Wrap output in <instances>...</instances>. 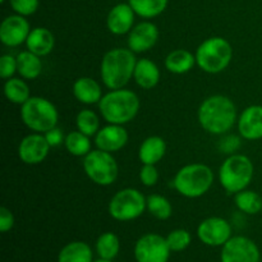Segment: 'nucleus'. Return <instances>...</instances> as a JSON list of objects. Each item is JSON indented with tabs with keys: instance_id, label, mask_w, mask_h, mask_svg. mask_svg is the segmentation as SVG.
<instances>
[{
	"instance_id": "obj_22",
	"label": "nucleus",
	"mask_w": 262,
	"mask_h": 262,
	"mask_svg": "<svg viewBox=\"0 0 262 262\" xmlns=\"http://www.w3.org/2000/svg\"><path fill=\"white\" fill-rule=\"evenodd\" d=\"M165 152L166 143L164 138L159 137V136H151L141 143L140 150H138V158L142 164L155 165L165 156Z\"/></svg>"
},
{
	"instance_id": "obj_2",
	"label": "nucleus",
	"mask_w": 262,
	"mask_h": 262,
	"mask_svg": "<svg viewBox=\"0 0 262 262\" xmlns=\"http://www.w3.org/2000/svg\"><path fill=\"white\" fill-rule=\"evenodd\" d=\"M136 64L137 59L130 49L117 48L107 51L100 69L102 83L110 90L123 89L132 79Z\"/></svg>"
},
{
	"instance_id": "obj_5",
	"label": "nucleus",
	"mask_w": 262,
	"mask_h": 262,
	"mask_svg": "<svg viewBox=\"0 0 262 262\" xmlns=\"http://www.w3.org/2000/svg\"><path fill=\"white\" fill-rule=\"evenodd\" d=\"M255 168L250 158L242 154H233L225 159L219 170V181L223 188L235 194L250 186Z\"/></svg>"
},
{
	"instance_id": "obj_23",
	"label": "nucleus",
	"mask_w": 262,
	"mask_h": 262,
	"mask_svg": "<svg viewBox=\"0 0 262 262\" xmlns=\"http://www.w3.org/2000/svg\"><path fill=\"white\" fill-rule=\"evenodd\" d=\"M196 63V55L184 49H177L165 58V68L170 73L184 74L191 71Z\"/></svg>"
},
{
	"instance_id": "obj_7",
	"label": "nucleus",
	"mask_w": 262,
	"mask_h": 262,
	"mask_svg": "<svg viewBox=\"0 0 262 262\" xmlns=\"http://www.w3.org/2000/svg\"><path fill=\"white\" fill-rule=\"evenodd\" d=\"M20 118L26 127L37 133H46L56 127L59 120L55 105L45 97L31 96L20 107Z\"/></svg>"
},
{
	"instance_id": "obj_1",
	"label": "nucleus",
	"mask_w": 262,
	"mask_h": 262,
	"mask_svg": "<svg viewBox=\"0 0 262 262\" xmlns=\"http://www.w3.org/2000/svg\"><path fill=\"white\" fill-rule=\"evenodd\" d=\"M199 122L206 132L211 135H224L229 132L237 122V107L229 97L212 95L200 105Z\"/></svg>"
},
{
	"instance_id": "obj_11",
	"label": "nucleus",
	"mask_w": 262,
	"mask_h": 262,
	"mask_svg": "<svg viewBox=\"0 0 262 262\" xmlns=\"http://www.w3.org/2000/svg\"><path fill=\"white\" fill-rule=\"evenodd\" d=\"M261 253L252 239L243 235L232 237L222 248L220 262H260Z\"/></svg>"
},
{
	"instance_id": "obj_3",
	"label": "nucleus",
	"mask_w": 262,
	"mask_h": 262,
	"mask_svg": "<svg viewBox=\"0 0 262 262\" xmlns=\"http://www.w3.org/2000/svg\"><path fill=\"white\" fill-rule=\"evenodd\" d=\"M99 109L109 124L124 125L138 114L140 99L130 90H112L100 100Z\"/></svg>"
},
{
	"instance_id": "obj_27",
	"label": "nucleus",
	"mask_w": 262,
	"mask_h": 262,
	"mask_svg": "<svg viewBox=\"0 0 262 262\" xmlns=\"http://www.w3.org/2000/svg\"><path fill=\"white\" fill-rule=\"evenodd\" d=\"M128 4L135 13L142 18H155L168 7V0H129Z\"/></svg>"
},
{
	"instance_id": "obj_21",
	"label": "nucleus",
	"mask_w": 262,
	"mask_h": 262,
	"mask_svg": "<svg viewBox=\"0 0 262 262\" xmlns=\"http://www.w3.org/2000/svg\"><path fill=\"white\" fill-rule=\"evenodd\" d=\"M133 78L141 89L151 90L160 81V71L152 60L143 58L137 60Z\"/></svg>"
},
{
	"instance_id": "obj_36",
	"label": "nucleus",
	"mask_w": 262,
	"mask_h": 262,
	"mask_svg": "<svg viewBox=\"0 0 262 262\" xmlns=\"http://www.w3.org/2000/svg\"><path fill=\"white\" fill-rule=\"evenodd\" d=\"M17 72V58L12 55H3L0 58V77L3 79L12 78Z\"/></svg>"
},
{
	"instance_id": "obj_37",
	"label": "nucleus",
	"mask_w": 262,
	"mask_h": 262,
	"mask_svg": "<svg viewBox=\"0 0 262 262\" xmlns=\"http://www.w3.org/2000/svg\"><path fill=\"white\" fill-rule=\"evenodd\" d=\"M14 227V216L13 212L7 207H2L0 209V232L7 233L12 230Z\"/></svg>"
},
{
	"instance_id": "obj_24",
	"label": "nucleus",
	"mask_w": 262,
	"mask_h": 262,
	"mask_svg": "<svg viewBox=\"0 0 262 262\" xmlns=\"http://www.w3.org/2000/svg\"><path fill=\"white\" fill-rule=\"evenodd\" d=\"M17 72L25 79H36L42 72L41 56L31 51H20L17 56Z\"/></svg>"
},
{
	"instance_id": "obj_26",
	"label": "nucleus",
	"mask_w": 262,
	"mask_h": 262,
	"mask_svg": "<svg viewBox=\"0 0 262 262\" xmlns=\"http://www.w3.org/2000/svg\"><path fill=\"white\" fill-rule=\"evenodd\" d=\"M120 251V241L112 232L102 233L96 241V252L102 260L113 261Z\"/></svg>"
},
{
	"instance_id": "obj_13",
	"label": "nucleus",
	"mask_w": 262,
	"mask_h": 262,
	"mask_svg": "<svg viewBox=\"0 0 262 262\" xmlns=\"http://www.w3.org/2000/svg\"><path fill=\"white\" fill-rule=\"evenodd\" d=\"M51 146L49 145L45 135L42 133H32L20 141L18 146V156L20 161L27 165H37L42 163L49 155Z\"/></svg>"
},
{
	"instance_id": "obj_8",
	"label": "nucleus",
	"mask_w": 262,
	"mask_h": 262,
	"mask_svg": "<svg viewBox=\"0 0 262 262\" xmlns=\"http://www.w3.org/2000/svg\"><path fill=\"white\" fill-rule=\"evenodd\" d=\"M147 209V199L135 188L118 191L109 202V214L118 222H132L140 217Z\"/></svg>"
},
{
	"instance_id": "obj_39",
	"label": "nucleus",
	"mask_w": 262,
	"mask_h": 262,
	"mask_svg": "<svg viewBox=\"0 0 262 262\" xmlns=\"http://www.w3.org/2000/svg\"><path fill=\"white\" fill-rule=\"evenodd\" d=\"M43 135H45L46 140H48L49 145H50L51 147H56V146L61 145V143H64V141H66V137H64L63 135V130L58 127L48 130V132L43 133Z\"/></svg>"
},
{
	"instance_id": "obj_29",
	"label": "nucleus",
	"mask_w": 262,
	"mask_h": 262,
	"mask_svg": "<svg viewBox=\"0 0 262 262\" xmlns=\"http://www.w3.org/2000/svg\"><path fill=\"white\" fill-rule=\"evenodd\" d=\"M4 95L10 102L23 105L31 97L30 87L23 79L9 78L4 84Z\"/></svg>"
},
{
	"instance_id": "obj_9",
	"label": "nucleus",
	"mask_w": 262,
	"mask_h": 262,
	"mask_svg": "<svg viewBox=\"0 0 262 262\" xmlns=\"http://www.w3.org/2000/svg\"><path fill=\"white\" fill-rule=\"evenodd\" d=\"M82 164L84 173L97 186L106 187L117 181L119 168L112 152H106L99 148L92 150L84 156Z\"/></svg>"
},
{
	"instance_id": "obj_19",
	"label": "nucleus",
	"mask_w": 262,
	"mask_h": 262,
	"mask_svg": "<svg viewBox=\"0 0 262 262\" xmlns=\"http://www.w3.org/2000/svg\"><path fill=\"white\" fill-rule=\"evenodd\" d=\"M55 45V38L51 31L45 27H36L31 30L26 46L27 50L38 56H46L53 51Z\"/></svg>"
},
{
	"instance_id": "obj_16",
	"label": "nucleus",
	"mask_w": 262,
	"mask_h": 262,
	"mask_svg": "<svg viewBox=\"0 0 262 262\" xmlns=\"http://www.w3.org/2000/svg\"><path fill=\"white\" fill-rule=\"evenodd\" d=\"M128 142V133L123 125L109 124L102 127L95 137L97 148L106 152H117Z\"/></svg>"
},
{
	"instance_id": "obj_10",
	"label": "nucleus",
	"mask_w": 262,
	"mask_h": 262,
	"mask_svg": "<svg viewBox=\"0 0 262 262\" xmlns=\"http://www.w3.org/2000/svg\"><path fill=\"white\" fill-rule=\"evenodd\" d=\"M133 253L137 262H168L171 251L166 238L148 233L136 242Z\"/></svg>"
},
{
	"instance_id": "obj_14",
	"label": "nucleus",
	"mask_w": 262,
	"mask_h": 262,
	"mask_svg": "<svg viewBox=\"0 0 262 262\" xmlns=\"http://www.w3.org/2000/svg\"><path fill=\"white\" fill-rule=\"evenodd\" d=\"M30 32V23L23 15H9L0 26V41L8 48H15L27 41Z\"/></svg>"
},
{
	"instance_id": "obj_6",
	"label": "nucleus",
	"mask_w": 262,
	"mask_h": 262,
	"mask_svg": "<svg viewBox=\"0 0 262 262\" xmlns=\"http://www.w3.org/2000/svg\"><path fill=\"white\" fill-rule=\"evenodd\" d=\"M233 58L229 41L215 36L205 40L196 50V63L204 72L217 74L225 71Z\"/></svg>"
},
{
	"instance_id": "obj_20",
	"label": "nucleus",
	"mask_w": 262,
	"mask_h": 262,
	"mask_svg": "<svg viewBox=\"0 0 262 262\" xmlns=\"http://www.w3.org/2000/svg\"><path fill=\"white\" fill-rule=\"evenodd\" d=\"M73 95L82 104H99L102 99V90L95 79L90 77H81L73 83Z\"/></svg>"
},
{
	"instance_id": "obj_12",
	"label": "nucleus",
	"mask_w": 262,
	"mask_h": 262,
	"mask_svg": "<svg viewBox=\"0 0 262 262\" xmlns=\"http://www.w3.org/2000/svg\"><path fill=\"white\" fill-rule=\"evenodd\" d=\"M197 237L210 247H223L232 238V227L223 217H207L200 223Z\"/></svg>"
},
{
	"instance_id": "obj_34",
	"label": "nucleus",
	"mask_w": 262,
	"mask_h": 262,
	"mask_svg": "<svg viewBox=\"0 0 262 262\" xmlns=\"http://www.w3.org/2000/svg\"><path fill=\"white\" fill-rule=\"evenodd\" d=\"M40 0H10V7L17 14L27 17L37 10Z\"/></svg>"
},
{
	"instance_id": "obj_41",
	"label": "nucleus",
	"mask_w": 262,
	"mask_h": 262,
	"mask_svg": "<svg viewBox=\"0 0 262 262\" xmlns=\"http://www.w3.org/2000/svg\"><path fill=\"white\" fill-rule=\"evenodd\" d=\"M5 2V0H0V3H4Z\"/></svg>"
},
{
	"instance_id": "obj_15",
	"label": "nucleus",
	"mask_w": 262,
	"mask_h": 262,
	"mask_svg": "<svg viewBox=\"0 0 262 262\" xmlns=\"http://www.w3.org/2000/svg\"><path fill=\"white\" fill-rule=\"evenodd\" d=\"M159 40V30L151 22H141L130 30L128 49L133 53H145L152 49Z\"/></svg>"
},
{
	"instance_id": "obj_28",
	"label": "nucleus",
	"mask_w": 262,
	"mask_h": 262,
	"mask_svg": "<svg viewBox=\"0 0 262 262\" xmlns=\"http://www.w3.org/2000/svg\"><path fill=\"white\" fill-rule=\"evenodd\" d=\"M234 202L238 210L247 215H256L262 211V197L255 191L243 189L238 192L235 193Z\"/></svg>"
},
{
	"instance_id": "obj_31",
	"label": "nucleus",
	"mask_w": 262,
	"mask_h": 262,
	"mask_svg": "<svg viewBox=\"0 0 262 262\" xmlns=\"http://www.w3.org/2000/svg\"><path fill=\"white\" fill-rule=\"evenodd\" d=\"M147 210L154 217L159 220H168L173 214L170 201L160 194H150L147 197Z\"/></svg>"
},
{
	"instance_id": "obj_17",
	"label": "nucleus",
	"mask_w": 262,
	"mask_h": 262,
	"mask_svg": "<svg viewBox=\"0 0 262 262\" xmlns=\"http://www.w3.org/2000/svg\"><path fill=\"white\" fill-rule=\"evenodd\" d=\"M238 130L245 140L255 141L262 138L261 105H251L243 110L238 119Z\"/></svg>"
},
{
	"instance_id": "obj_4",
	"label": "nucleus",
	"mask_w": 262,
	"mask_h": 262,
	"mask_svg": "<svg viewBox=\"0 0 262 262\" xmlns=\"http://www.w3.org/2000/svg\"><path fill=\"white\" fill-rule=\"evenodd\" d=\"M174 188L187 199L204 196L214 183V171L205 164H189L174 177Z\"/></svg>"
},
{
	"instance_id": "obj_35",
	"label": "nucleus",
	"mask_w": 262,
	"mask_h": 262,
	"mask_svg": "<svg viewBox=\"0 0 262 262\" xmlns=\"http://www.w3.org/2000/svg\"><path fill=\"white\" fill-rule=\"evenodd\" d=\"M140 181L143 186L154 187L159 181V171L155 165L151 164H142V168L140 170Z\"/></svg>"
},
{
	"instance_id": "obj_38",
	"label": "nucleus",
	"mask_w": 262,
	"mask_h": 262,
	"mask_svg": "<svg viewBox=\"0 0 262 262\" xmlns=\"http://www.w3.org/2000/svg\"><path fill=\"white\" fill-rule=\"evenodd\" d=\"M239 146H241L239 138L235 137V136H228V137L223 138V140L220 141L219 147L223 152L232 154L234 152V151H237L238 148H239Z\"/></svg>"
},
{
	"instance_id": "obj_30",
	"label": "nucleus",
	"mask_w": 262,
	"mask_h": 262,
	"mask_svg": "<svg viewBox=\"0 0 262 262\" xmlns=\"http://www.w3.org/2000/svg\"><path fill=\"white\" fill-rule=\"evenodd\" d=\"M67 151L71 155L81 158V156H86L87 154L91 152V141H90L89 136L84 133L79 132V130H74L67 135L66 141H64Z\"/></svg>"
},
{
	"instance_id": "obj_40",
	"label": "nucleus",
	"mask_w": 262,
	"mask_h": 262,
	"mask_svg": "<svg viewBox=\"0 0 262 262\" xmlns=\"http://www.w3.org/2000/svg\"><path fill=\"white\" fill-rule=\"evenodd\" d=\"M92 262H113V261H109V260H102V258H99V260H95Z\"/></svg>"
},
{
	"instance_id": "obj_32",
	"label": "nucleus",
	"mask_w": 262,
	"mask_h": 262,
	"mask_svg": "<svg viewBox=\"0 0 262 262\" xmlns=\"http://www.w3.org/2000/svg\"><path fill=\"white\" fill-rule=\"evenodd\" d=\"M77 129L91 137L100 130V119L92 110H82L76 118Z\"/></svg>"
},
{
	"instance_id": "obj_18",
	"label": "nucleus",
	"mask_w": 262,
	"mask_h": 262,
	"mask_svg": "<svg viewBox=\"0 0 262 262\" xmlns=\"http://www.w3.org/2000/svg\"><path fill=\"white\" fill-rule=\"evenodd\" d=\"M135 10L129 4H118L109 12L106 18L107 30L113 35H125L130 32L135 23Z\"/></svg>"
},
{
	"instance_id": "obj_25",
	"label": "nucleus",
	"mask_w": 262,
	"mask_h": 262,
	"mask_svg": "<svg viewBox=\"0 0 262 262\" xmlns=\"http://www.w3.org/2000/svg\"><path fill=\"white\" fill-rule=\"evenodd\" d=\"M92 258L91 247L81 241L66 245L58 255V262H92Z\"/></svg>"
},
{
	"instance_id": "obj_33",
	"label": "nucleus",
	"mask_w": 262,
	"mask_h": 262,
	"mask_svg": "<svg viewBox=\"0 0 262 262\" xmlns=\"http://www.w3.org/2000/svg\"><path fill=\"white\" fill-rule=\"evenodd\" d=\"M166 242L171 252H182L191 245V233L186 229H176L169 233Z\"/></svg>"
}]
</instances>
